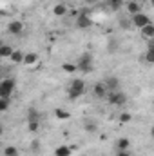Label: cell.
I'll return each instance as SVG.
<instances>
[{
  "label": "cell",
  "mask_w": 154,
  "mask_h": 156,
  "mask_svg": "<svg viewBox=\"0 0 154 156\" xmlns=\"http://www.w3.org/2000/svg\"><path fill=\"white\" fill-rule=\"evenodd\" d=\"M83 93H85V82H83L82 78H75V80L71 82L69 89H67V96H69L71 100H76V98H80Z\"/></svg>",
  "instance_id": "obj_1"
},
{
  "label": "cell",
  "mask_w": 154,
  "mask_h": 156,
  "mask_svg": "<svg viewBox=\"0 0 154 156\" xmlns=\"http://www.w3.org/2000/svg\"><path fill=\"white\" fill-rule=\"evenodd\" d=\"M76 69L82 73H91L93 71V55L91 53H83L80 58H78Z\"/></svg>",
  "instance_id": "obj_2"
},
{
  "label": "cell",
  "mask_w": 154,
  "mask_h": 156,
  "mask_svg": "<svg viewBox=\"0 0 154 156\" xmlns=\"http://www.w3.org/2000/svg\"><path fill=\"white\" fill-rule=\"evenodd\" d=\"M15 78H5L0 80V98H11L13 91H15Z\"/></svg>",
  "instance_id": "obj_3"
},
{
  "label": "cell",
  "mask_w": 154,
  "mask_h": 156,
  "mask_svg": "<svg viewBox=\"0 0 154 156\" xmlns=\"http://www.w3.org/2000/svg\"><path fill=\"white\" fill-rule=\"evenodd\" d=\"M105 98H107L109 104H113V105H125V104H127L125 93H120V91H109Z\"/></svg>",
  "instance_id": "obj_4"
},
{
  "label": "cell",
  "mask_w": 154,
  "mask_h": 156,
  "mask_svg": "<svg viewBox=\"0 0 154 156\" xmlns=\"http://www.w3.org/2000/svg\"><path fill=\"white\" fill-rule=\"evenodd\" d=\"M131 24H132L134 27L142 29L143 26H147V24H152V20H151V16H149V15H145V13H138V15H132V18H131Z\"/></svg>",
  "instance_id": "obj_5"
},
{
  "label": "cell",
  "mask_w": 154,
  "mask_h": 156,
  "mask_svg": "<svg viewBox=\"0 0 154 156\" xmlns=\"http://www.w3.org/2000/svg\"><path fill=\"white\" fill-rule=\"evenodd\" d=\"M7 33H9V35H15V37H20V35L24 33V22H20V20H11V22L7 24Z\"/></svg>",
  "instance_id": "obj_6"
},
{
  "label": "cell",
  "mask_w": 154,
  "mask_h": 156,
  "mask_svg": "<svg viewBox=\"0 0 154 156\" xmlns=\"http://www.w3.org/2000/svg\"><path fill=\"white\" fill-rule=\"evenodd\" d=\"M102 83L105 85L107 91H118V87H120V80H118L116 76H107Z\"/></svg>",
  "instance_id": "obj_7"
},
{
  "label": "cell",
  "mask_w": 154,
  "mask_h": 156,
  "mask_svg": "<svg viewBox=\"0 0 154 156\" xmlns=\"http://www.w3.org/2000/svg\"><path fill=\"white\" fill-rule=\"evenodd\" d=\"M76 26L80 27V29H87V27L93 26V20H91L87 15H80V16L76 18Z\"/></svg>",
  "instance_id": "obj_8"
},
{
  "label": "cell",
  "mask_w": 154,
  "mask_h": 156,
  "mask_svg": "<svg viewBox=\"0 0 154 156\" xmlns=\"http://www.w3.org/2000/svg\"><path fill=\"white\" fill-rule=\"evenodd\" d=\"M140 33H142V37L147 40H152L154 38V26L152 24H147V26H143L142 29H140Z\"/></svg>",
  "instance_id": "obj_9"
},
{
  "label": "cell",
  "mask_w": 154,
  "mask_h": 156,
  "mask_svg": "<svg viewBox=\"0 0 154 156\" xmlns=\"http://www.w3.org/2000/svg\"><path fill=\"white\" fill-rule=\"evenodd\" d=\"M37 62H38V55H37V53H26V55H24V60H22L24 66H33V64H37Z\"/></svg>",
  "instance_id": "obj_10"
},
{
  "label": "cell",
  "mask_w": 154,
  "mask_h": 156,
  "mask_svg": "<svg viewBox=\"0 0 154 156\" xmlns=\"http://www.w3.org/2000/svg\"><path fill=\"white\" fill-rule=\"evenodd\" d=\"M93 93H94V96H96V98H105L109 91L105 89V85H103V83H96V85H94V89H93Z\"/></svg>",
  "instance_id": "obj_11"
},
{
  "label": "cell",
  "mask_w": 154,
  "mask_h": 156,
  "mask_svg": "<svg viewBox=\"0 0 154 156\" xmlns=\"http://www.w3.org/2000/svg\"><path fill=\"white\" fill-rule=\"evenodd\" d=\"M53 15L54 16H65L67 15V5L65 4H56L53 7Z\"/></svg>",
  "instance_id": "obj_12"
},
{
  "label": "cell",
  "mask_w": 154,
  "mask_h": 156,
  "mask_svg": "<svg viewBox=\"0 0 154 156\" xmlns=\"http://www.w3.org/2000/svg\"><path fill=\"white\" fill-rule=\"evenodd\" d=\"M9 60H11L13 64H22V60H24V53H22L20 49H13V53H11Z\"/></svg>",
  "instance_id": "obj_13"
},
{
  "label": "cell",
  "mask_w": 154,
  "mask_h": 156,
  "mask_svg": "<svg viewBox=\"0 0 154 156\" xmlns=\"http://www.w3.org/2000/svg\"><path fill=\"white\" fill-rule=\"evenodd\" d=\"M127 11H129L131 15H138V13H142V5H140L138 2H129V4H127Z\"/></svg>",
  "instance_id": "obj_14"
},
{
  "label": "cell",
  "mask_w": 154,
  "mask_h": 156,
  "mask_svg": "<svg viewBox=\"0 0 154 156\" xmlns=\"http://www.w3.org/2000/svg\"><path fill=\"white\" fill-rule=\"evenodd\" d=\"M11 53H13V47L11 45H0V58H9L11 56Z\"/></svg>",
  "instance_id": "obj_15"
},
{
  "label": "cell",
  "mask_w": 154,
  "mask_h": 156,
  "mask_svg": "<svg viewBox=\"0 0 154 156\" xmlns=\"http://www.w3.org/2000/svg\"><path fill=\"white\" fill-rule=\"evenodd\" d=\"M27 122H40V113L35 107L29 109V113H27Z\"/></svg>",
  "instance_id": "obj_16"
},
{
  "label": "cell",
  "mask_w": 154,
  "mask_h": 156,
  "mask_svg": "<svg viewBox=\"0 0 154 156\" xmlns=\"http://www.w3.org/2000/svg\"><path fill=\"white\" fill-rule=\"evenodd\" d=\"M54 116L58 118V120H69V111H64V109H60V107H56L54 109Z\"/></svg>",
  "instance_id": "obj_17"
},
{
  "label": "cell",
  "mask_w": 154,
  "mask_h": 156,
  "mask_svg": "<svg viewBox=\"0 0 154 156\" xmlns=\"http://www.w3.org/2000/svg\"><path fill=\"white\" fill-rule=\"evenodd\" d=\"M54 154L56 156H71V149H69L67 145H60V147L54 151Z\"/></svg>",
  "instance_id": "obj_18"
},
{
  "label": "cell",
  "mask_w": 154,
  "mask_h": 156,
  "mask_svg": "<svg viewBox=\"0 0 154 156\" xmlns=\"http://www.w3.org/2000/svg\"><path fill=\"white\" fill-rule=\"evenodd\" d=\"M116 147H118V151H127L129 149V140L127 138H120L118 144H116Z\"/></svg>",
  "instance_id": "obj_19"
},
{
  "label": "cell",
  "mask_w": 154,
  "mask_h": 156,
  "mask_svg": "<svg viewBox=\"0 0 154 156\" xmlns=\"http://www.w3.org/2000/svg\"><path fill=\"white\" fill-rule=\"evenodd\" d=\"M9 104H11V98H0V113L7 111L9 109Z\"/></svg>",
  "instance_id": "obj_20"
},
{
  "label": "cell",
  "mask_w": 154,
  "mask_h": 156,
  "mask_svg": "<svg viewBox=\"0 0 154 156\" xmlns=\"http://www.w3.org/2000/svg\"><path fill=\"white\" fill-rule=\"evenodd\" d=\"M4 156H18V149L13 147V145H9V147L4 149Z\"/></svg>",
  "instance_id": "obj_21"
},
{
  "label": "cell",
  "mask_w": 154,
  "mask_h": 156,
  "mask_svg": "<svg viewBox=\"0 0 154 156\" xmlns=\"http://www.w3.org/2000/svg\"><path fill=\"white\" fill-rule=\"evenodd\" d=\"M83 127H85V131H87V133H96V131H98V125H96L94 122H85V125H83Z\"/></svg>",
  "instance_id": "obj_22"
},
{
  "label": "cell",
  "mask_w": 154,
  "mask_h": 156,
  "mask_svg": "<svg viewBox=\"0 0 154 156\" xmlns=\"http://www.w3.org/2000/svg\"><path fill=\"white\" fill-rule=\"evenodd\" d=\"M40 127V122H27V129L31 131V133H37Z\"/></svg>",
  "instance_id": "obj_23"
},
{
  "label": "cell",
  "mask_w": 154,
  "mask_h": 156,
  "mask_svg": "<svg viewBox=\"0 0 154 156\" xmlns=\"http://www.w3.org/2000/svg\"><path fill=\"white\" fill-rule=\"evenodd\" d=\"M62 69H64L65 73H75V71H76V66H75V64H64Z\"/></svg>",
  "instance_id": "obj_24"
},
{
  "label": "cell",
  "mask_w": 154,
  "mask_h": 156,
  "mask_svg": "<svg viewBox=\"0 0 154 156\" xmlns=\"http://www.w3.org/2000/svg\"><path fill=\"white\" fill-rule=\"evenodd\" d=\"M31 151H33V153H38L40 151V142L38 140H33V142H31Z\"/></svg>",
  "instance_id": "obj_25"
},
{
  "label": "cell",
  "mask_w": 154,
  "mask_h": 156,
  "mask_svg": "<svg viewBox=\"0 0 154 156\" xmlns=\"http://www.w3.org/2000/svg\"><path fill=\"white\" fill-rule=\"evenodd\" d=\"M120 122H123V123H127V122H131V115H129V113H123V115L120 116Z\"/></svg>",
  "instance_id": "obj_26"
},
{
  "label": "cell",
  "mask_w": 154,
  "mask_h": 156,
  "mask_svg": "<svg viewBox=\"0 0 154 156\" xmlns=\"http://www.w3.org/2000/svg\"><path fill=\"white\" fill-rule=\"evenodd\" d=\"M120 26H121V27H131L132 24H131V20H125V18H123V20L120 22Z\"/></svg>",
  "instance_id": "obj_27"
},
{
  "label": "cell",
  "mask_w": 154,
  "mask_h": 156,
  "mask_svg": "<svg viewBox=\"0 0 154 156\" xmlns=\"http://www.w3.org/2000/svg\"><path fill=\"white\" fill-rule=\"evenodd\" d=\"M118 156H131L127 151H118Z\"/></svg>",
  "instance_id": "obj_28"
},
{
  "label": "cell",
  "mask_w": 154,
  "mask_h": 156,
  "mask_svg": "<svg viewBox=\"0 0 154 156\" xmlns=\"http://www.w3.org/2000/svg\"><path fill=\"white\" fill-rule=\"evenodd\" d=\"M109 2H111V4H114V7H118V4H120L121 0H109Z\"/></svg>",
  "instance_id": "obj_29"
},
{
  "label": "cell",
  "mask_w": 154,
  "mask_h": 156,
  "mask_svg": "<svg viewBox=\"0 0 154 156\" xmlns=\"http://www.w3.org/2000/svg\"><path fill=\"white\" fill-rule=\"evenodd\" d=\"M2 133H4V129H2V125H0V136H2Z\"/></svg>",
  "instance_id": "obj_30"
},
{
  "label": "cell",
  "mask_w": 154,
  "mask_h": 156,
  "mask_svg": "<svg viewBox=\"0 0 154 156\" xmlns=\"http://www.w3.org/2000/svg\"><path fill=\"white\" fill-rule=\"evenodd\" d=\"M0 45H2V44H0Z\"/></svg>",
  "instance_id": "obj_31"
}]
</instances>
